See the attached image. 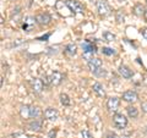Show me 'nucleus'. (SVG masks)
<instances>
[{
    "label": "nucleus",
    "mask_w": 147,
    "mask_h": 138,
    "mask_svg": "<svg viewBox=\"0 0 147 138\" xmlns=\"http://www.w3.org/2000/svg\"><path fill=\"white\" fill-rule=\"evenodd\" d=\"M66 6L70 9L74 13H84L85 6L79 0H66Z\"/></svg>",
    "instance_id": "nucleus-1"
},
{
    "label": "nucleus",
    "mask_w": 147,
    "mask_h": 138,
    "mask_svg": "<svg viewBox=\"0 0 147 138\" xmlns=\"http://www.w3.org/2000/svg\"><path fill=\"white\" fill-rule=\"evenodd\" d=\"M113 123L117 128L123 130V128H125L127 125V119L125 115H123V114H115L113 117Z\"/></svg>",
    "instance_id": "nucleus-2"
},
{
    "label": "nucleus",
    "mask_w": 147,
    "mask_h": 138,
    "mask_svg": "<svg viewBox=\"0 0 147 138\" xmlns=\"http://www.w3.org/2000/svg\"><path fill=\"white\" fill-rule=\"evenodd\" d=\"M97 10H98V13L100 16H108L110 13V6L109 4L105 1V0H98L97 1Z\"/></svg>",
    "instance_id": "nucleus-3"
},
{
    "label": "nucleus",
    "mask_w": 147,
    "mask_h": 138,
    "mask_svg": "<svg viewBox=\"0 0 147 138\" xmlns=\"http://www.w3.org/2000/svg\"><path fill=\"white\" fill-rule=\"evenodd\" d=\"M119 105H120V99L117 98V96H112V98H109L108 102H107V107L109 109V111H112V113L118 111Z\"/></svg>",
    "instance_id": "nucleus-4"
},
{
    "label": "nucleus",
    "mask_w": 147,
    "mask_h": 138,
    "mask_svg": "<svg viewBox=\"0 0 147 138\" xmlns=\"http://www.w3.org/2000/svg\"><path fill=\"white\" fill-rule=\"evenodd\" d=\"M50 77V83H52V86H59L63 82L64 80V76H63V73L61 72H59V71H54L52 72V75L49 76Z\"/></svg>",
    "instance_id": "nucleus-5"
},
{
    "label": "nucleus",
    "mask_w": 147,
    "mask_h": 138,
    "mask_svg": "<svg viewBox=\"0 0 147 138\" xmlns=\"http://www.w3.org/2000/svg\"><path fill=\"white\" fill-rule=\"evenodd\" d=\"M137 99H139V95L135 90H126L123 94V100L126 103H135Z\"/></svg>",
    "instance_id": "nucleus-6"
},
{
    "label": "nucleus",
    "mask_w": 147,
    "mask_h": 138,
    "mask_svg": "<svg viewBox=\"0 0 147 138\" xmlns=\"http://www.w3.org/2000/svg\"><path fill=\"white\" fill-rule=\"evenodd\" d=\"M59 116V113H58V110L57 109H54V108H48V109H45V111H44V117L47 119V120L49 121H55L58 119Z\"/></svg>",
    "instance_id": "nucleus-7"
},
{
    "label": "nucleus",
    "mask_w": 147,
    "mask_h": 138,
    "mask_svg": "<svg viewBox=\"0 0 147 138\" xmlns=\"http://www.w3.org/2000/svg\"><path fill=\"white\" fill-rule=\"evenodd\" d=\"M88 68L93 73H96V72L99 70V68H102V60L98 59V58L92 59L91 61H88Z\"/></svg>",
    "instance_id": "nucleus-8"
},
{
    "label": "nucleus",
    "mask_w": 147,
    "mask_h": 138,
    "mask_svg": "<svg viewBox=\"0 0 147 138\" xmlns=\"http://www.w3.org/2000/svg\"><path fill=\"white\" fill-rule=\"evenodd\" d=\"M44 87L45 86L43 83V81L39 80V78H34V80L32 81V90H33L36 94H39L40 92L43 90Z\"/></svg>",
    "instance_id": "nucleus-9"
},
{
    "label": "nucleus",
    "mask_w": 147,
    "mask_h": 138,
    "mask_svg": "<svg viewBox=\"0 0 147 138\" xmlns=\"http://www.w3.org/2000/svg\"><path fill=\"white\" fill-rule=\"evenodd\" d=\"M119 73L124 77V78H131L132 77V71L130 70V67H127L126 65H120L119 66Z\"/></svg>",
    "instance_id": "nucleus-10"
},
{
    "label": "nucleus",
    "mask_w": 147,
    "mask_h": 138,
    "mask_svg": "<svg viewBox=\"0 0 147 138\" xmlns=\"http://www.w3.org/2000/svg\"><path fill=\"white\" fill-rule=\"evenodd\" d=\"M93 92L99 96V98H104V96H105V90H104L103 86L100 84L99 82H96V83H93Z\"/></svg>",
    "instance_id": "nucleus-11"
},
{
    "label": "nucleus",
    "mask_w": 147,
    "mask_h": 138,
    "mask_svg": "<svg viewBox=\"0 0 147 138\" xmlns=\"http://www.w3.org/2000/svg\"><path fill=\"white\" fill-rule=\"evenodd\" d=\"M36 20L37 22H38L39 25H48L49 22H50V16L48 15V13H40V15H38L36 17Z\"/></svg>",
    "instance_id": "nucleus-12"
},
{
    "label": "nucleus",
    "mask_w": 147,
    "mask_h": 138,
    "mask_svg": "<svg viewBox=\"0 0 147 138\" xmlns=\"http://www.w3.org/2000/svg\"><path fill=\"white\" fill-rule=\"evenodd\" d=\"M40 115H42V110H40L38 107H30V116H31V119L36 120V119H38Z\"/></svg>",
    "instance_id": "nucleus-13"
},
{
    "label": "nucleus",
    "mask_w": 147,
    "mask_h": 138,
    "mask_svg": "<svg viewBox=\"0 0 147 138\" xmlns=\"http://www.w3.org/2000/svg\"><path fill=\"white\" fill-rule=\"evenodd\" d=\"M134 13L135 15H137V16H142V15H145V12H146V9H145V6L142 5V4H137V5L134 7Z\"/></svg>",
    "instance_id": "nucleus-14"
},
{
    "label": "nucleus",
    "mask_w": 147,
    "mask_h": 138,
    "mask_svg": "<svg viewBox=\"0 0 147 138\" xmlns=\"http://www.w3.org/2000/svg\"><path fill=\"white\" fill-rule=\"evenodd\" d=\"M126 111H127L129 117H131V119H135V117L139 116V110H137L135 107H127Z\"/></svg>",
    "instance_id": "nucleus-15"
},
{
    "label": "nucleus",
    "mask_w": 147,
    "mask_h": 138,
    "mask_svg": "<svg viewBox=\"0 0 147 138\" xmlns=\"http://www.w3.org/2000/svg\"><path fill=\"white\" fill-rule=\"evenodd\" d=\"M20 115L24 119H31L30 116V107H27V105H24V107H21L20 109Z\"/></svg>",
    "instance_id": "nucleus-16"
},
{
    "label": "nucleus",
    "mask_w": 147,
    "mask_h": 138,
    "mask_svg": "<svg viewBox=\"0 0 147 138\" xmlns=\"http://www.w3.org/2000/svg\"><path fill=\"white\" fill-rule=\"evenodd\" d=\"M82 48H84V53L85 52H92V53H96V47L92 43L90 42H86L82 44Z\"/></svg>",
    "instance_id": "nucleus-17"
},
{
    "label": "nucleus",
    "mask_w": 147,
    "mask_h": 138,
    "mask_svg": "<svg viewBox=\"0 0 147 138\" xmlns=\"http://www.w3.org/2000/svg\"><path fill=\"white\" fill-rule=\"evenodd\" d=\"M76 50H77V47L75 44H69V45H66V49H65V53L67 54V55H75L76 54Z\"/></svg>",
    "instance_id": "nucleus-18"
},
{
    "label": "nucleus",
    "mask_w": 147,
    "mask_h": 138,
    "mask_svg": "<svg viewBox=\"0 0 147 138\" xmlns=\"http://www.w3.org/2000/svg\"><path fill=\"white\" fill-rule=\"evenodd\" d=\"M60 103L63 104V105H65V107H67V105H70V98H69V95L67 94H64V93H61L60 94Z\"/></svg>",
    "instance_id": "nucleus-19"
},
{
    "label": "nucleus",
    "mask_w": 147,
    "mask_h": 138,
    "mask_svg": "<svg viewBox=\"0 0 147 138\" xmlns=\"http://www.w3.org/2000/svg\"><path fill=\"white\" fill-rule=\"evenodd\" d=\"M40 126H42V123H40L39 121L34 120L33 122H31L30 125H28V128H30V130H33V131H38L39 128H40Z\"/></svg>",
    "instance_id": "nucleus-20"
},
{
    "label": "nucleus",
    "mask_w": 147,
    "mask_h": 138,
    "mask_svg": "<svg viewBox=\"0 0 147 138\" xmlns=\"http://www.w3.org/2000/svg\"><path fill=\"white\" fill-rule=\"evenodd\" d=\"M103 37H104V39L107 40V42H113V40L115 39V36H114L113 33H110L109 31H105L103 33Z\"/></svg>",
    "instance_id": "nucleus-21"
},
{
    "label": "nucleus",
    "mask_w": 147,
    "mask_h": 138,
    "mask_svg": "<svg viewBox=\"0 0 147 138\" xmlns=\"http://www.w3.org/2000/svg\"><path fill=\"white\" fill-rule=\"evenodd\" d=\"M93 55H94V53H92V52H85L84 53V59L87 61H91L92 59H94Z\"/></svg>",
    "instance_id": "nucleus-22"
},
{
    "label": "nucleus",
    "mask_w": 147,
    "mask_h": 138,
    "mask_svg": "<svg viewBox=\"0 0 147 138\" xmlns=\"http://www.w3.org/2000/svg\"><path fill=\"white\" fill-rule=\"evenodd\" d=\"M117 21L119 23H121L124 21V13H121V10H118L117 11Z\"/></svg>",
    "instance_id": "nucleus-23"
},
{
    "label": "nucleus",
    "mask_w": 147,
    "mask_h": 138,
    "mask_svg": "<svg viewBox=\"0 0 147 138\" xmlns=\"http://www.w3.org/2000/svg\"><path fill=\"white\" fill-rule=\"evenodd\" d=\"M102 52H103V54H105V55H114V54H115V52H114L113 49H110V48H103Z\"/></svg>",
    "instance_id": "nucleus-24"
},
{
    "label": "nucleus",
    "mask_w": 147,
    "mask_h": 138,
    "mask_svg": "<svg viewBox=\"0 0 147 138\" xmlns=\"http://www.w3.org/2000/svg\"><path fill=\"white\" fill-rule=\"evenodd\" d=\"M42 81H43V83L45 87H48V86H52V83H50V77L49 76H44L42 78Z\"/></svg>",
    "instance_id": "nucleus-25"
},
{
    "label": "nucleus",
    "mask_w": 147,
    "mask_h": 138,
    "mask_svg": "<svg viewBox=\"0 0 147 138\" xmlns=\"http://www.w3.org/2000/svg\"><path fill=\"white\" fill-rule=\"evenodd\" d=\"M81 136H82V138H92L91 133L88 131H81Z\"/></svg>",
    "instance_id": "nucleus-26"
},
{
    "label": "nucleus",
    "mask_w": 147,
    "mask_h": 138,
    "mask_svg": "<svg viewBox=\"0 0 147 138\" xmlns=\"http://www.w3.org/2000/svg\"><path fill=\"white\" fill-rule=\"evenodd\" d=\"M141 109H142V111L147 114V102H144L141 104Z\"/></svg>",
    "instance_id": "nucleus-27"
},
{
    "label": "nucleus",
    "mask_w": 147,
    "mask_h": 138,
    "mask_svg": "<svg viewBox=\"0 0 147 138\" xmlns=\"http://www.w3.org/2000/svg\"><path fill=\"white\" fill-rule=\"evenodd\" d=\"M55 136H57V131H55V130H52L49 132V135H48L49 138H55Z\"/></svg>",
    "instance_id": "nucleus-28"
},
{
    "label": "nucleus",
    "mask_w": 147,
    "mask_h": 138,
    "mask_svg": "<svg viewBox=\"0 0 147 138\" xmlns=\"http://www.w3.org/2000/svg\"><path fill=\"white\" fill-rule=\"evenodd\" d=\"M94 75H97V76H103V75H105V71L104 70H102V68H99V70L94 73Z\"/></svg>",
    "instance_id": "nucleus-29"
},
{
    "label": "nucleus",
    "mask_w": 147,
    "mask_h": 138,
    "mask_svg": "<svg viewBox=\"0 0 147 138\" xmlns=\"http://www.w3.org/2000/svg\"><path fill=\"white\" fill-rule=\"evenodd\" d=\"M141 34H142V37L147 40V28H144V29H141Z\"/></svg>",
    "instance_id": "nucleus-30"
},
{
    "label": "nucleus",
    "mask_w": 147,
    "mask_h": 138,
    "mask_svg": "<svg viewBox=\"0 0 147 138\" xmlns=\"http://www.w3.org/2000/svg\"><path fill=\"white\" fill-rule=\"evenodd\" d=\"M107 138H117V136L114 133H108L107 135Z\"/></svg>",
    "instance_id": "nucleus-31"
},
{
    "label": "nucleus",
    "mask_w": 147,
    "mask_h": 138,
    "mask_svg": "<svg viewBox=\"0 0 147 138\" xmlns=\"http://www.w3.org/2000/svg\"><path fill=\"white\" fill-rule=\"evenodd\" d=\"M144 16H145V20H146V22H147V10H146V12H145Z\"/></svg>",
    "instance_id": "nucleus-32"
},
{
    "label": "nucleus",
    "mask_w": 147,
    "mask_h": 138,
    "mask_svg": "<svg viewBox=\"0 0 147 138\" xmlns=\"http://www.w3.org/2000/svg\"><path fill=\"white\" fill-rule=\"evenodd\" d=\"M119 1H125V0H119Z\"/></svg>",
    "instance_id": "nucleus-33"
},
{
    "label": "nucleus",
    "mask_w": 147,
    "mask_h": 138,
    "mask_svg": "<svg viewBox=\"0 0 147 138\" xmlns=\"http://www.w3.org/2000/svg\"><path fill=\"white\" fill-rule=\"evenodd\" d=\"M11 1H16V0H11Z\"/></svg>",
    "instance_id": "nucleus-34"
},
{
    "label": "nucleus",
    "mask_w": 147,
    "mask_h": 138,
    "mask_svg": "<svg viewBox=\"0 0 147 138\" xmlns=\"http://www.w3.org/2000/svg\"><path fill=\"white\" fill-rule=\"evenodd\" d=\"M146 3H147V0H146Z\"/></svg>",
    "instance_id": "nucleus-35"
}]
</instances>
